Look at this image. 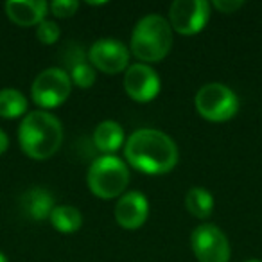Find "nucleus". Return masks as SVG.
I'll list each match as a JSON object with an SVG mask.
<instances>
[{"instance_id":"19","label":"nucleus","mask_w":262,"mask_h":262,"mask_svg":"<svg viewBox=\"0 0 262 262\" xmlns=\"http://www.w3.org/2000/svg\"><path fill=\"white\" fill-rule=\"evenodd\" d=\"M36 38L43 45H52L59 38V26L52 20H43L40 26H36Z\"/></svg>"},{"instance_id":"5","label":"nucleus","mask_w":262,"mask_h":262,"mask_svg":"<svg viewBox=\"0 0 262 262\" xmlns=\"http://www.w3.org/2000/svg\"><path fill=\"white\" fill-rule=\"evenodd\" d=\"M196 110L210 122H226L239 112L237 94L223 83H207L196 94Z\"/></svg>"},{"instance_id":"22","label":"nucleus","mask_w":262,"mask_h":262,"mask_svg":"<svg viewBox=\"0 0 262 262\" xmlns=\"http://www.w3.org/2000/svg\"><path fill=\"white\" fill-rule=\"evenodd\" d=\"M8 146H9V139H8V135H6L4 131L0 129V155H2L6 149H8Z\"/></svg>"},{"instance_id":"15","label":"nucleus","mask_w":262,"mask_h":262,"mask_svg":"<svg viewBox=\"0 0 262 262\" xmlns=\"http://www.w3.org/2000/svg\"><path fill=\"white\" fill-rule=\"evenodd\" d=\"M49 221L59 233H76L83 226V215L72 205H59L54 207Z\"/></svg>"},{"instance_id":"17","label":"nucleus","mask_w":262,"mask_h":262,"mask_svg":"<svg viewBox=\"0 0 262 262\" xmlns=\"http://www.w3.org/2000/svg\"><path fill=\"white\" fill-rule=\"evenodd\" d=\"M27 108H29V101L22 92L15 88L0 90V117L2 119H18L26 115Z\"/></svg>"},{"instance_id":"18","label":"nucleus","mask_w":262,"mask_h":262,"mask_svg":"<svg viewBox=\"0 0 262 262\" xmlns=\"http://www.w3.org/2000/svg\"><path fill=\"white\" fill-rule=\"evenodd\" d=\"M95 69L92 65H88V63L84 61H79L76 63V65H72V70H70V79H72V83L76 84V86L79 88H90L94 86L95 83Z\"/></svg>"},{"instance_id":"12","label":"nucleus","mask_w":262,"mask_h":262,"mask_svg":"<svg viewBox=\"0 0 262 262\" xmlns=\"http://www.w3.org/2000/svg\"><path fill=\"white\" fill-rule=\"evenodd\" d=\"M4 8L9 20L20 27L40 26L49 11V4L43 0H9Z\"/></svg>"},{"instance_id":"1","label":"nucleus","mask_w":262,"mask_h":262,"mask_svg":"<svg viewBox=\"0 0 262 262\" xmlns=\"http://www.w3.org/2000/svg\"><path fill=\"white\" fill-rule=\"evenodd\" d=\"M126 162L146 174H167L178 164V146L160 129L142 127L131 133L124 146Z\"/></svg>"},{"instance_id":"24","label":"nucleus","mask_w":262,"mask_h":262,"mask_svg":"<svg viewBox=\"0 0 262 262\" xmlns=\"http://www.w3.org/2000/svg\"><path fill=\"white\" fill-rule=\"evenodd\" d=\"M244 262H262V260H258V258H248V260H244Z\"/></svg>"},{"instance_id":"3","label":"nucleus","mask_w":262,"mask_h":262,"mask_svg":"<svg viewBox=\"0 0 262 262\" xmlns=\"http://www.w3.org/2000/svg\"><path fill=\"white\" fill-rule=\"evenodd\" d=\"M172 29L167 18L160 15H147L139 20L131 34V52L140 61H162L171 52Z\"/></svg>"},{"instance_id":"23","label":"nucleus","mask_w":262,"mask_h":262,"mask_svg":"<svg viewBox=\"0 0 262 262\" xmlns=\"http://www.w3.org/2000/svg\"><path fill=\"white\" fill-rule=\"evenodd\" d=\"M0 262H9V260H8V257H6V255L2 253V251H0Z\"/></svg>"},{"instance_id":"10","label":"nucleus","mask_w":262,"mask_h":262,"mask_svg":"<svg viewBox=\"0 0 262 262\" xmlns=\"http://www.w3.org/2000/svg\"><path fill=\"white\" fill-rule=\"evenodd\" d=\"M124 90L133 101L149 102L160 92V77L146 63L129 65L124 74Z\"/></svg>"},{"instance_id":"14","label":"nucleus","mask_w":262,"mask_h":262,"mask_svg":"<svg viewBox=\"0 0 262 262\" xmlns=\"http://www.w3.org/2000/svg\"><path fill=\"white\" fill-rule=\"evenodd\" d=\"M94 144L101 153L113 155L124 144V129L115 120H102L94 129Z\"/></svg>"},{"instance_id":"9","label":"nucleus","mask_w":262,"mask_h":262,"mask_svg":"<svg viewBox=\"0 0 262 262\" xmlns=\"http://www.w3.org/2000/svg\"><path fill=\"white\" fill-rule=\"evenodd\" d=\"M88 58L94 69L104 74H119L129 67V49L120 40L102 38L90 47Z\"/></svg>"},{"instance_id":"6","label":"nucleus","mask_w":262,"mask_h":262,"mask_svg":"<svg viewBox=\"0 0 262 262\" xmlns=\"http://www.w3.org/2000/svg\"><path fill=\"white\" fill-rule=\"evenodd\" d=\"M70 92H72L70 74H67L59 67H51V69L41 70L36 79L33 81L31 97H33L34 104L47 112V110L61 106L69 99Z\"/></svg>"},{"instance_id":"2","label":"nucleus","mask_w":262,"mask_h":262,"mask_svg":"<svg viewBox=\"0 0 262 262\" xmlns=\"http://www.w3.org/2000/svg\"><path fill=\"white\" fill-rule=\"evenodd\" d=\"M22 151L33 160H49L63 142V124L45 110H36L24 117L18 129Z\"/></svg>"},{"instance_id":"13","label":"nucleus","mask_w":262,"mask_h":262,"mask_svg":"<svg viewBox=\"0 0 262 262\" xmlns=\"http://www.w3.org/2000/svg\"><path fill=\"white\" fill-rule=\"evenodd\" d=\"M20 207L24 215H27L33 221H43L49 219L54 210V198L43 187H33L27 189L20 198Z\"/></svg>"},{"instance_id":"21","label":"nucleus","mask_w":262,"mask_h":262,"mask_svg":"<svg viewBox=\"0 0 262 262\" xmlns=\"http://www.w3.org/2000/svg\"><path fill=\"white\" fill-rule=\"evenodd\" d=\"M210 6L217 9L219 13H223V15H232L233 11L243 8V2L241 0H215Z\"/></svg>"},{"instance_id":"4","label":"nucleus","mask_w":262,"mask_h":262,"mask_svg":"<svg viewBox=\"0 0 262 262\" xmlns=\"http://www.w3.org/2000/svg\"><path fill=\"white\" fill-rule=\"evenodd\" d=\"M86 183L92 194L102 200H113L126 190L129 183V169L115 155L95 158L86 172Z\"/></svg>"},{"instance_id":"20","label":"nucleus","mask_w":262,"mask_h":262,"mask_svg":"<svg viewBox=\"0 0 262 262\" xmlns=\"http://www.w3.org/2000/svg\"><path fill=\"white\" fill-rule=\"evenodd\" d=\"M77 8H79V2L76 0H54L52 4H49L52 15L58 18H69V16L76 15Z\"/></svg>"},{"instance_id":"11","label":"nucleus","mask_w":262,"mask_h":262,"mask_svg":"<svg viewBox=\"0 0 262 262\" xmlns=\"http://www.w3.org/2000/svg\"><path fill=\"white\" fill-rule=\"evenodd\" d=\"M149 201L139 190H131L119 198L115 205V221L124 230H137L147 221Z\"/></svg>"},{"instance_id":"16","label":"nucleus","mask_w":262,"mask_h":262,"mask_svg":"<svg viewBox=\"0 0 262 262\" xmlns=\"http://www.w3.org/2000/svg\"><path fill=\"white\" fill-rule=\"evenodd\" d=\"M185 208L198 219H207L214 212V198L203 187H192L185 194Z\"/></svg>"},{"instance_id":"8","label":"nucleus","mask_w":262,"mask_h":262,"mask_svg":"<svg viewBox=\"0 0 262 262\" xmlns=\"http://www.w3.org/2000/svg\"><path fill=\"white\" fill-rule=\"evenodd\" d=\"M190 246L198 262H228L230 243L223 230L210 223L196 226L190 235Z\"/></svg>"},{"instance_id":"7","label":"nucleus","mask_w":262,"mask_h":262,"mask_svg":"<svg viewBox=\"0 0 262 262\" xmlns=\"http://www.w3.org/2000/svg\"><path fill=\"white\" fill-rule=\"evenodd\" d=\"M212 6L207 0H174L169 6V26L182 36L201 33L210 18Z\"/></svg>"}]
</instances>
